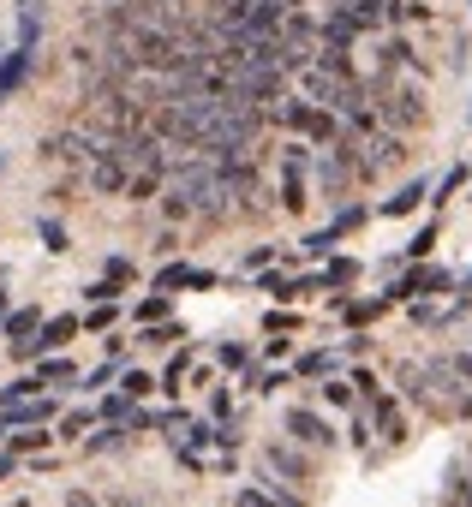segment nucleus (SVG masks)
Here are the masks:
<instances>
[{
	"mask_svg": "<svg viewBox=\"0 0 472 507\" xmlns=\"http://www.w3.org/2000/svg\"><path fill=\"white\" fill-rule=\"evenodd\" d=\"M221 197H228V174H221L216 161H186L174 174V197H168V209L174 215H216Z\"/></svg>",
	"mask_w": 472,
	"mask_h": 507,
	"instance_id": "f257e3e1",
	"label": "nucleus"
},
{
	"mask_svg": "<svg viewBox=\"0 0 472 507\" xmlns=\"http://www.w3.org/2000/svg\"><path fill=\"white\" fill-rule=\"evenodd\" d=\"M287 429H294V436L305 442V448H329V442H335V436H329V424H323L317 412H305V406H299V412H287Z\"/></svg>",
	"mask_w": 472,
	"mask_h": 507,
	"instance_id": "f03ea898",
	"label": "nucleus"
},
{
	"mask_svg": "<svg viewBox=\"0 0 472 507\" xmlns=\"http://www.w3.org/2000/svg\"><path fill=\"white\" fill-rule=\"evenodd\" d=\"M383 114H389L394 126H418V119H425V108H418L413 90H383Z\"/></svg>",
	"mask_w": 472,
	"mask_h": 507,
	"instance_id": "7ed1b4c3",
	"label": "nucleus"
},
{
	"mask_svg": "<svg viewBox=\"0 0 472 507\" xmlns=\"http://www.w3.org/2000/svg\"><path fill=\"white\" fill-rule=\"evenodd\" d=\"M263 460H269V471H281L287 484H305V478H311V466H305V454H294V448H269Z\"/></svg>",
	"mask_w": 472,
	"mask_h": 507,
	"instance_id": "20e7f679",
	"label": "nucleus"
},
{
	"mask_svg": "<svg viewBox=\"0 0 472 507\" xmlns=\"http://www.w3.org/2000/svg\"><path fill=\"white\" fill-rule=\"evenodd\" d=\"M72 329H79V323H72V316H60V323H48V329H42L37 347H60V340H72Z\"/></svg>",
	"mask_w": 472,
	"mask_h": 507,
	"instance_id": "39448f33",
	"label": "nucleus"
},
{
	"mask_svg": "<svg viewBox=\"0 0 472 507\" xmlns=\"http://www.w3.org/2000/svg\"><path fill=\"white\" fill-rule=\"evenodd\" d=\"M418 197H425V185H407V192H401V197H389L383 209H389V215H407V209H413V203H418Z\"/></svg>",
	"mask_w": 472,
	"mask_h": 507,
	"instance_id": "423d86ee",
	"label": "nucleus"
},
{
	"mask_svg": "<svg viewBox=\"0 0 472 507\" xmlns=\"http://www.w3.org/2000/svg\"><path fill=\"white\" fill-rule=\"evenodd\" d=\"M19 78H24V54H12V60H6V72H0V96H6Z\"/></svg>",
	"mask_w": 472,
	"mask_h": 507,
	"instance_id": "0eeeda50",
	"label": "nucleus"
},
{
	"mask_svg": "<svg viewBox=\"0 0 472 507\" xmlns=\"http://www.w3.org/2000/svg\"><path fill=\"white\" fill-rule=\"evenodd\" d=\"M234 507H276V502H269L263 489H239V502H234Z\"/></svg>",
	"mask_w": 472,
	"mask_h": 507,
	"instance_id": "6e6552de",
	"label": "nucleus"
},
{
	"mask_svg": "<svg viewBox=\"0 0 472 507\" xmlns=\"http://www.w3.org/2000/svg\"><path fill=\"white\" fill-rule=\"evenodd\" d=\"M30 329H37V311H19V316H12V340H19V334H30Z\"/></svg>",
	"mask_w": 472,
	"mask_h": 507,
	"instance_id": "1a4fd4ad",
	"label": "nucleus"
},
{
	"mask_svg": "<svg viewBox=\"0 0 472 507\" xmlns=\"http://www.w3.org/2000/svg\"><path fill=\"white\" fill-rule=\"evenodd\" d=\"M66 507H102L96 495H84V489H66Z\"/></svg>",
	"mask_w": 472,
	"mask_h": 507,
	"instance_id": "9d476101",
	"label": "nucleus"
},
{
	"mask_svg": "<svg viewBox=\"0 0 472 507\" xmlns=\"http://www.w3.org/2000/svg\"><path fill=\"white\" fill-rule=\"evenodd\" d=\"M460 489H467V502H472V478H460Z\"/></svg>",
	"mask_w": 472,
	"mask_h": 507,
	"instance_id": "9b49d317",
	"label": "nucleus"
},
{
	"mask_svg": "<svg viewBox=\"0 0 472 507\" xmlns=\"http://www.w3.org/2000/svg\"><path fill=\"white\" fill-rule=\"evenodd\" d=\"M120 507H144V502H120Z\"/></svg>",
	"mask_w": 472,
	"mask_h": 507,
	"instance_id": "f8f14e48",
	"label": "nucleus"
},
{
	"mask_svg": "<svg viewBox=\"0 0 472 507\" xmlns=\"http://www.w3.org/2000/svg\"><path fill=\"white\" fill-rule=\"evenodd\" d=\"M12 507H30V502H12Z\"/></svg>",
	"mask_w": 472,
	"mask_h": 507,
	"instance_id": "ddd939ff",
	"label": "nucleus"
}]
</instances>
